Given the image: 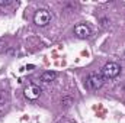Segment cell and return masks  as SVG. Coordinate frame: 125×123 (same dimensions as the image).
Segmentation results:
<instances>
[{"mask_svg":"<svg viewBox=\"0 0 125 123\" xmlns=\"http://www.w3.org/2000/svg\"><path fill=\"white\" fill-rule=\"evenodd\" d=\"M55 77H57V74H55L54 71H45V72L41 74L39 80H41L42 83H51V81L55 80Z\"/></svg>","mask_w":125,"mask_h":123,"instance_id":"8992f818","label":"cell"},{"mask_svg":"<svg viewBox=\"0 0 125 123\" xmlns=\"http://www.w3.org/2000/svg\"><path fill=\"white\" fill-rule=\"evenodd\" d=\"M71 104H73V98H71L70 96L62 97V100H61V106H62V107H70Z\"/></svg>","mask_w":125,"mask_h":123,"instance_id":"ba28073f","label":"cell"},{"mask_svg":"<svg viewBox=\"0 0 125 123\" xmlns=\"http://www.w3.org/2000/svg\"><path fill=\"white\" fill-rule=\"evenodd\" d=\"M108 22H109L108 19H102V25H108Z\"/></svg>","mask_w":125,"mask_h":123,"instance_id":"30bf717a","label":"cell"},{"mask_svg":"<svg viewBox=\"0 0 125 123\" xmlns=\"http://www.w3.org/2000/svg\"><path fill=\"white\" fill-rule=\"evenodd\" d=\"M23 94L28 100H36L39 96H41V88L36 86V84H29L25 90H23Z\"/></svg>","mask_w":125,"mask_h":123,"instance_id":"277c9868","label":"cell"},{"mask_svg":"<svg viewBox=\"0 0 125 123\" xmlns=\"http://www.w3.org/2000/svg\"><path fill=\"white\" fill-rule=\"evenodd\" d=\"M121 72V65L116 62H108L103 68H102V75L103 78H115L118 77Z\"/></svg>","mask_w":125,"mask_h":123,"instance_id":"7a4b0ae2","label":"cell"},{"mask_svg":"<svg viewBox=\"0 0 125 123\" xmlns=\"http://www.w3.org/2000/svg\"><path fill=\"white\" fill-rule=\"evenodd\" d=\"M74 35L77 38H80V39H86V38H89L92 35V29L87 25H84V23H79L74 28Z\"/></svg>","mask_w":125,"mask_h":123,"instance_id":"5b68a950","label":"cell"},{"mask_svg":"<svg viewBox=\"0 0 125 123\" xmlns=\"http://www.w3.org/2000/svg\"><path fill=\"white\" fill-rule=\"evenodd\" d=\"M103 81H105V78H103L102 72H90L89 77L86 78V87L92 91H96L97 88H100L103 86Z\"/></svg>","mask_w":125,"mask_h":123,"instance_id":"6da1fadb","label":"cell"},{"mask_svg":"<svg viewBox=\"0 0 125 123\" xmlns=\"http://www.w3.org/2000/svg\"><path fill=\"white\" fill-rule=\"evenodd\" d=\"M12 4V0H0V6H9Z\"/></svg>","mask_w":125,"mask_h":123,"instance_id":"9c48e42d","label":"cell"},{"mask_svg":"<svg viewBox=\"0 0 125 123\" xmlns=\"http://www.w3.org/2000/svg\"><path fill=\"white\" fill-rule=\"evenodd\" d=\"M50 19H51V15H50V12L45 10V9H39V10L35 13V16H33V22H35L38 26H45V25H48V23H50Z\"/></svg>","mask_w":125,"mask_h":123,"instance_id":"3957f363","label":"cell"},{"mask_svg":"<svg viewBox=\"0 0 125 123\" xmlns=\"http://www.w3.org/2000/svg\"><path fill=\"white\" fill-rule=\"evenodd\" d=\"M7 101H9V93L4 90H0V106L6 104Z\"/></svg>","mask_w":125,"mask_h":123,"instance_id":"52a82bcc","label":"cell"}]
</instances>
